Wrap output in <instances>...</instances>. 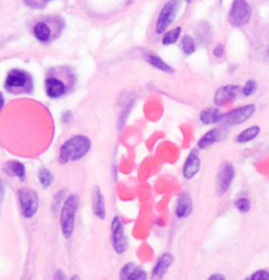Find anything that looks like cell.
Here are the masks:
<instances>
[{
    "label": "cell",
    "instance_id": "d6986e66",
    "mask_svg": "<svg viewBox=\"0 0 269 280\" xmlns=\"http://www.w3.org/2000/svg\"><path fill=\"white\" fill-rule=\"evenodd\" d=\"M34 34L36 36V38L39 40L41 42H48L51 35H52V31L49 28V26L44 22H39L37 24L34 28Z\"/></svg>",
    "mask_w": 269,
    "mask_h": 280
},
{
    "label": "cell",
    "instance_id": "9c48e42d",
    "mask_svg": "<svg viewBox=\"0 0 269 280\" xmlns=\"http://www.w3.org/2000/svg\"><path fill=\"white\" fill-rule=\"evenodd\" d=\"M235 177V169L234 166L230 163H225L217 177V193L218 195L224 194L233 183Z\"/></svg>",
    "mask_w": 269,
    "mask_h": 280
},
{
    "label": "cell",
    "instance_id": "277c9868",
    "mask_svg": "<svg viewBox=\"0 0 269 280\" xmlns=\"http://www.w3.org/2000/svg\"><path fill=\"white\" fill-rule=\"evenodd\" d=\"M18 199L20 210L26 218H32L39 208V197L35 190L23 188L18 190Z\"/></svg>",
    "mask_w": 269,
    "mask_h": 280
},
{
    "label": "cell",
    "instance_id": "52a82bcc",
    "mask_svg": "<svg viewBox=\"0 0 269 280\" xmlns=\"http://www.w3.org/2000/svg\"><path fill=\"white\" fill-rule=\"evenodd\" d=\"M181 5V0H169L161 11L157 21V33L162 34L174 21Z\"/></svg>",
    "mask_w": 269,
    "mask_h": 280
},
{
    "label": "cell",
    "instance_id": "9a60e30c",
    "mask_svg": "<svg viewBox=\"0 0 269 280\" xmlns=\"http://www.w3.org/2000/svg\"><path fill=\"white\" fill-rule=\"evenodd\" d=\"M172 262H174V258H172V256L169 253H165L164 255H162L159 258V261H158L156 267L153 268L152 275L155 277L161 278L166 273L167 269L171 266Z\"/></svg>",
    "mask_w": 269,
    "mask_h": 280
},
{
    "label": "cell",
    "instance_id": "d590c367",
    "mask_svg": "<svg viewBox=\"0 0 269 280\" xmlns=\"http://www.w3.org/2000/svg\"><path fill=\"white\" fill-rule=\"evenodd\" d=\"M186 2H188V3H189V2H190V0H186Z\"/></svg>",
    "mask_w": 269,
    "mask_h": 280
},
{
    "label": "cell",
    "instance_id": "836d02e7",
    "mask_svg": "<svg viewBox=\"0 0 269 280\" xmlns=\"http://www.w3.org/2000/svg\"><path fill=\"white\" fill-rule=\"evenodd\" d=\"M4 105H5V97H4L3 92H0V110L3 109Z\"/></svg>",
    "mask_w": 269,
    "mask_h": 280
},
{
    "label": "cell",
    "instance_id": "3957f363",
    "mask_svg": "<svg viewBox=\"0 0 269 280\" xmlns=\"http://www.w3.org/2000/svg\"><path fill=\"white\" fill-rule=\"evenodd\" d=\"M31 77L23 69H12L9 72L6 78L5 86L10 92L19 94L24 91H29L31 87Z\"/></svg>",
    "mask_w": 269,
    "mask_h": 280
},
{
    "label": "cell",
    "instance_id": "7c38bea8",
    "mask_svg": "<svg viewBox=\"0 0 269 280\" xmlns=\"http://www.w3.org/2000/svg\"><path fill=\"white\" fill-rule=\"evenodd\" d=\"M240 91V86L238 85H226L219 88L215 95V103L217 105H224L237 97Z\"/></svg>",
    "mask_w": 269,
    "mask_h": 280
},
{
    "label": "cell",
    "instance_id": "ba28073f",
    "mask_svg": "<svg viewBox=\"0 0 269 280\" xmlns=\"http://www.w3.org/2000/svg\"><path fill=\"white\" fill-rule=\"evenodd\" d=\"M255 110H256L255 105H247V106L237 108L235 110L228 112L227 114H223L221 122L227 125H235V124L243 123L254 114Z\"/></svg>",
    "mask_w": 269,
    "mask_h": 280
},
{
    "label": "cell",
    "instance_id": "ac0fdd59",
    "mask_svg": "<svg viewBox=\"0 0 269 280\" xmlns=\"http://www.w3.org/2000/svg\"><path fill=\"white\" fill-rule=\"evenodd\" d=\"M221 136H223L221 130H219V129L210 130L202 136V138L199 141V146L201 148H206L210 145H213L214 143L220 141Z\"/></svg>",
    "mask_w": 269,
    "mask_h": 280
},
{
    "label": "cell",
    "instance_id": "4fadbf2b",
    "mask_svg": "<svg viewBox=\"0 0 269 280\" xmlns=\"http://www.w3.org/2000/svg\"><path fill=\"white\" fill-rule=\"evenodd\" d=\"M200 169V158L198 155L197 150H193L185 162L184 168H183V174L186 178L190 179L191 177H194Z\"/></svg>",
    "mask_w": 269,
    "mask_h": 280
},
{
    "label": "cell",
    "instance_id": "7402d4cb",
    "mask_svg": "<svg viewBox=\"0 0 269 280\" xmlns=\"http://www.w3.org/2000/svg\"><path fill=\"white\" fill-rule=\"evenodd\" d=\"M38 178H39V182L44 189L49 188L54 182V176L47 168H41L39 170V172H38Z\"/></svg>",
    "mask_w": 269,
    "mask_h": 280
},
{
    "label": "cell",
    "instance_id": "603a6c76",
    "mask_svg": "<svg viewBox=\"0 0 269 280\" xmlns=\"http://www.w3.org/2000/svg\"><path fill=\"white\" fill-rule=\"evenodd\" d=\"M182 48L186 55H191L193 53H195L196 44H195L194 39L191 38L189 35L184 36V38L182 40Z\"/></svg>",
    "mask_w": 269,
    "mask_h": 280
},
{
    "label": "cell",
    "instance_id": "5b68a950",
    "mask_svg": "<svg viewBox=\"0 0 269 280\" xmlns=\"http://www.w3.org/2000/svg\"><path fill=\"white\" fill-rule=\"evenodd\" d=\"M110 233H111V244L113 247L118 254H123L127 250V237L125 234L124 226L122 219L119 216H116L111 222L110 225Z\"/></svg>",
    "mask_w": 269,
    "mask_h": 280
},
{
    "label": "cell",
    "instance_id": "5bb4252c",
    "mask_svg": "<svg viewBox=\"0 0 269 280\" xmlns=\"http://www.w3.org/2000/svg\"><path fill=\"white\" fill-rule=\"evenodd\" d=\"M193 210V204H191V199L187 193H183L179 199L177 205L176 214L179 218L187 217Z\"/></svg>",
    "mask_w": 269,
    "mask_h": 280
},
{
    "label": "cell",
    "instance_id": "f546056e",
    "mask_svg": "<svg viewBox=\"0 0 269 280\" xmlns=\"http://www.w3.org/2000/svg\"><path fill=\"white\" fill-rule=\"evenodd\" d=\"M252 279H264V280H269V273L266 271H258L252 276Z\"/></svg>",
    "mask_w": 269,
    "mask_h": 280
},
{
    "label": "cell",
    "instance_id": "d6a6232c",
    "mask_svg": "<svg viewBox=\"0 0 269 280\" xmlns=\"http://www.w3.org/2000/svg\"><path fill=\"white\" fill-rule=\"evenodd\" d=\"M54 278H55V279H65L66 277H65V275L63 274V272L59 270V271H57V272H56V274L54 275Z\"/></svg>",
    "mask_w": 269,
    "mask_h": 280
},
{
    "label": "cell",
    "instance_id": "30bf717a",
    "mask_svg": "<svg viewBox=\"0 0 269 280\" xmlns=\"http://www.w3.org/2000/svg\"><path fill=\"white\" fill-rule=\"evenodd\" d=\"M92 208H93L94 215L97 216L99 219H104L106 217L105 201L99 186H95L93 189Z\"/></svg>",
    "mask_w": 269,
    "mask_h": 280
},
{
    "label": "cell",
    "instance_id": "e575fe53",
    "mask_svg": "<svg viewBox=\"0 0 269 280\" xmlns=\"http://www.w3.org/2000/svg\"><path fill=\"white\" fill-rule=\"evenodd\" d=\"M209 279H213V280H216V279H221V280H222V279H224V277H223L222 275H218V274H217V275H213V276H210V277H209Z\"/></svg>",
    "mask_w": 269,
    "mask_h": 280
},
{
    "label": "cell",
    "instance_id": "e0dca14e",
    "mask_svg": "<svg viewBox=\"0 0 269 280\" xmlns=\"http://www.w3.org/2000/svg\"><path fill=\"white\" fill-rule=\"evenodd\" d=\"M6 172L11 176H16L20 179H25L26 177V167L23 163L18 161H10L5 165Z\"/></svg>",
    "mask_w": 269,
    "mask_h": 280
},
{
    "label": "cell",
    "instance_id": "8d00e7d4",
    "mask_svg": "<svg viewBox=\"0 0 269 280\" xmlns=\"http://www.w3.org/2000/svg\"><path fill=\"white\" fill-rule=\"evenodd\" d=\"M268 54H269V50H268Z\"/></svg>",
    "mask_w": 269,
    "mask_h": 280
},
{
    "label": "cell",
    "instance_id": "2e32d148",
    "mask_svg": "<svg viewBox=\"0 0 269 280\" xmlns=\"http://www.w3.org/2000/svg\"><path fill=\"white\" fill-rule=\"evenodd\" d=\"M222 116H223V113L217 108H207V109L203 110L200 114V119H201L202 123H204L206 125L220 122Z\"/></svg>",
    "mask_w": 269,
    "mask_h": 280
},
{
    "label": "cell",
    "instance_id": "4dcf8cb0",
    "mask_svg": "<svg viewBox=\"0 0 269 280\" xmlns=\"http://www.w3.org/2000/svg\"><path fill=\"white\" fill-rule=\"evenodd\" d=\"M5 193H6V186L2 181H0V203L3 202V199L5 197Z\"/></svg>",
    "mask_w": 269,
    "mask_h": 280
},
{
    "label": "cell",
    "instance_id": "ffe728a7",
    "mask_svg": "<svg viewBox=\"0 0 269 280\" xmlns=\"http://www.w3.org/2000/svg\"><path fill=\"white\" fill-rule=\"evenodd\" d=\"M146 61L151 64L152 66H155L156 68L165 72V73H174V69H172L168 64H166L161 58L158 56H155L152 54H147L146 55Z\"/></svg>",
    "mask_w": 269,
    "mask_h": 280
},
{
    "label": "cell",
    "instance_id": "cb8c5ba5",
    "mask_svg": "<svg viewBox=\"0 0 269 280\" xmlns=\"http://www.w3.org/2000/svg\"><path fill=\"white\" fill-rule=\"evenodd\" d=\"M180 33H181V28H177L175 30L168 32L167 34H165V36L163 38V44L170 45L172 43H175L180 36Z\"/></svg>",
    "mask_w": 269,
    "mask_h": 280
},
{
    "label": "cell",
    "instance_id": "8fae6325",
    "mask_svg": "<svg viewBox=\"0 0 269 280\" xmlns=\"http://www.w3.org/2000/svg\"><path fill=\"white\" fill-rule=\"evenodd\" d=\"M46 92L52 99L61 98L66 92V86L62 80L56 77H49L46 80Z\"/></svg>",
    "mask_w": 269,
    "mask_h": 280
},
{
    "label": "cell",
    "instance_id": "d4e9b609",
    "mask_svg": "<svg viewBox=\"0 0 269 280\" xmlns=\"http://www.w3.org/2000/svg\"><path fill=\"white\" fill-rule=\"evenodd\" d=\"M145 278H146V273L142 269L137 267L133 268L130 275L128 276V279L130 280H143Z\"/></svg>",
    "mask_w": 269,
    "mask_h": 280
},
{
    "label": "cell",
    "instance_id": "83f0119b",
    "mask_svg": "<svg viewBox=\"0 0 269 280\" xmlns=\"http://www.w3.org/2000/svg\"><path fill=\"white\" fill-rule=\"evenodd\" d=\"M134 267H136V266H134V264H132V263H128L127 265H125L120 271V278L121 279H128V276L130 275V273H131V271L133 270Z\"/></svg>",
    "mask_w": 269,
    "mask_h": 280
},
{
    "label": "cell",
    "instance_id": "7a4b0ae2",
    "mask_svg": "<svg viewBox=\"0 0 269 280\" xmlns=\"http://www.w3.org/2000/svg\"><path fill=\"white\" fill-rule=\"evenodd\" d=\"M79 206V196L77 194H71L61 208L60 213V226L62 235L65 238H70L73 235L75 228V219L77 210Z\"/></svg>",
    "mask_w": 269,
    "mask_h": 280
},
{
    "label": "cell",
    "instance_id": "44dd1931",
    "mask_svg": "<svg viewBox=\"0 0 269 280\" xmlns=\"http://www.w3.org/2000/svg\"><path fill=\"white\" fill-rule=\"evenodd\" d=\"M260 132V127L259 126H253L249 127L246 130H244L243 132H241L238 137H237V142L239 143H245V142H249L254 139Z\"/></svg>",
    "mask_w": 269,
    "mask_h": 280
},
{
    "label": "cell",
    "instance_id": "1f68e13d",
    "mask_svg": "<svg viewBox=\"0 0 269 280\" xmlns=\"http://www.w3.org/2000/svg\"><path fill=\"white\" fill-rule=\"evenodd\" d=\"M214 55L216 57H221L223 55V46L221 44H219V45L216 46V49L214 51Z\"/></svg>",
    "mask_w": 269,
    "mask_h": 280
},
{
    "label": "cell",
    "instance_id": "6da1fadb",
    "mask_svg": "<svg viewBox=\"0 0 269 280\" xmlns=\"http://www.w3.org/2000/svg\"><path fill=\"white\" fill-rule=\"evenodd\" d=\"M92 142L85 135H74L63 143L59 150V163L68 164L83 158L91 150Z\"/></svg>",
    "mask_w": 269,
    "mask_h": 280
},
{
    "label": "cell",
    "instance_id": "484cf974",
    "mask_svg": "<svg viewBox=\"0 0 269 280\" xmlns=\"http://www.w3.org/2000/svg\"><path fill=\"white\" fill-rule=\"evenodd\" d=\"M236 207L241 212H247L249 211V209H251V202H249L247 198H243V197L239 198L236 202Z\"/></svg>",
    "mask_w": 269,
    "mask_h": 280
},
{
    "label": "cell",
    "instance_id": "4316f807",
    "mask_svg": "<svg viewBox=\"0 0 269 280\" xmlns=\"http://www.w3.org/2000/svg\"><path fill=\"white\" fill-rule=\"evenodd\" d=\"M256 89H257L256 82L253 81V80H249V81L246 82V84H245V86L243 88V94L248 97V96L253 95L256 91Z\"/></svg>",
    "mask_w": 269,
    "mask_h": 280
},
{
    "label": "cell",
    "instance_id": "f1b7e54d",
    "mask_svg": "<svg viewBox=\"0 0 269 280\" xmlns=\"http://www.w3.org/2000/svg\"><path fill=\"white\" fill-rule=\"evenodd\" d=\"M25 2L28 6L32 8L40 9V8H43L49 3V0H25Z\"/></svg>",
    "mask_w": 269,
    "mask_h": 280
},
{
    "label": "cell",
    "instance_id": "8992f818",
    "mask_svg": "<svg viewBox=\"0 0 269 280\" xmlns=\"http://www.w3.org/2000/svg\"><path fill=\"white\" fill-rule=\"evenodd\" d=\"M252 17V10L246 0H235L229 13V22L234 27L245 26Z\"/></svg>",
    "mask_w": 269,
    "mask_h": 280
}]
</instances>
